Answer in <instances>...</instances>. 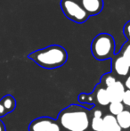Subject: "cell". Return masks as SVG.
<instances>
[{
	"label": "cell",
	"instance_id": "cell-1",
	"mask_svg": "<svg viewBox=\"0 0 130 131\" xmlns=\"http://www.w3.org/2000/svg\"><path fill=\"white\" fill-rule=\"evenodd\" d=\"M63 131L90 130V110L80 104H70L58 114L56 119Z\"/></svg>",
	"mask_w": 130,
	"mask_h": 131
},
{
	"label": "cell",
	"instance_id": "cell-2",
	"mask_svg": "<svg viewBox=\"0 0 130 131\" xmlns=\"http://www.w3.org/2000/svg\"><path fill=\"white\" fill-rule=\"evenodd\" d=\"M28 58L44 69L53 70L64 65L68 60V53L61 46L51 45L30 53Z\"/></svg>",
	"mask_w": 130,
	"mask_h": 131
},
{
	"label": "cell",
	"instance_id": "cell-3",
	"mask_svg": "<svg viewBox=\"0 0 130 131\" xmlns=\"http://www.w3.org/2000/svg\"><path fill=\"white\" fill-rule=\"evenodd\" d=\"M115 40L111 34L100 33L91 43V53L98 61L111 59L115 54Z\"/></svg>",
	"mask_w": 130,
	"mask_h": 131
},
{
	"label": "cell",
	"instance_id": "cell-4",
	"mask_svg": "<svg viewBox=\"0 0 130 131\" xmlns=\"http://www.w3.org/2000/svg\"><path fill=\"white\" fill-rule=\"evenodd\" d=\"M61 8L66 17L76 23H84L89 18L79 0H62Z\"/></svg>",
	"mask_w": 130,
	"mask_h": 131
},
{
	"label": "cell",
	"instance_id": "cell-5",
	"mask_svg": "<svg viewBox=\"0 0 130 131\" xmlns=\"http://www.w3.org/2000/svg\"><path fill=\"white\" fill-rule=\"evenodd\" d=\"M111 72L118 79L121 80L126 78L130 72V68L128 64L126 62L123 57L120 53H115L114 56L111 59ZM122 80V81H123Z\"/></svg>",
	"mask_w": 130,
	"mask_h": 131
},
{
	"label": "cell",
	"instance_id": "cell-6",
	"mask_svg": "<svg viewBox=\"0 0 130 131\" xmlns=\"http://www.w3.org/2000/svg\"><path fill=\"white\" fill-rule=\"evenodd\" d=\"M92 94L94 95L96 106L98 105L99 107H108V105L111 104V100H110L109 95L107 93V89L104 86H102L100 83H98L96 86Z\"/></svg>",
	"mask_w": 130,
	"mask_h": 131
},
{
	"label": "cell",
	"instance_id": "cell-7",
	"mask_svg": "<svg viewBox=\"0 0 130 131\" xmlns=\"http://www.w3.org/2000/svg\"><path fill=\"white\" fill-rule=\"evenodd\" d=\"M103 112L99 107L94 106L90 110V130L102 131L103 127Z\"/></svg>",
	"mask_w": 130,
	"mask_h": 131
},
{
	"label": "cell",
	"instance_id": "cell-8",
	"mask_svg": "<svg viewBox=\"0 0 130 131\" xmlns=\"http://www.w3.org/2000/svg\"><path fill=\"white\" fill-rule=\"evenodd\" d=\"M107 89V93L109 95L110 100L111 102H121L122 97L124 95V93L126 91L125 86L123 84L122 80H117L114 84H112L111 86H109Z\"/></svg>",
	"mask_w": 130,
	"mask_h": 131
},
{
	"label": "cell",
	"instance_id": "cell-9",
	"mask_svg": "<svg viewBox=\"0 0 130 131\" xmlns=\"http://www.w3.org/2000/svg\"><path fill=\"white\" fill-rule=\"evenodd\" d=\"M80 3L89 17L100 14L104 5L103 0H80Z\"/></svg>",
	"mask_w": 130,
	"mask_h": 131
},
{
	"label": "cell",
	"instance_id": "cell-10",
	"mask_svg": "<svg viewBox=\"0 0 130 131\" xmlns=\"http://www.w3.org/2000/svg\"><path fill=\"white\" fill-rule=\"evenodd\" d=\"M50 117H38L33 119L29 125V131H46L49 124L52 121Z\"/></svg>",
	"mask_w": 130,
	"mask_h": 131
},
{
	"label": "cell",
	"instance_id": "cell-11",
	"mask_svg": "<svg viewBox=\"0 0 130 131\" xmlns=\"http://www.w3.org/2000/svg\"><path fill=\"white\" fill-rule=\"evenodd\" d=\"M102 131H124L119 125L115 116L110 113L103 115V127Z\"/></svg>",
	"mask_w": 130,
	"mask_h": 131
},
{
	"label": "cell",
	"instance_id": "cell-12",
	"mask_svg": "<svg viewBox=\"0 0 130 131\" xmlns=\"http://www.w3.org/2000/svg\"><path fill=\"white\" fill-rule=\"evenodd\" d=\"M117 121L120 128L124 131H127L130 129V110L125 109L123 112L118 116H116Z\"/></svg>",
	"mask_w": 130,
	"mask_h": 131
},
{
	"label": "cell",
	"instance_id": "cell-13",
	"mask_svg": "<svg viewBox=\"0 0 130 131\" xmlns=\"http://www.w3.org/2000/svg\"><path fill=\"white\" fill-rule=\"evenodd\" d=\"M0 102L2 103L3 106L5 107L7 114L14 112L16 108V104H16V99L12 95H5L3 98L0 99Z\"/></svg>",
	"mask_w": 130,
	"mask_h": 131
},
{
	"label": "cell",
	"instance_id": "cell-14",
	"mask_svg": "<svg viewBox=\"0 0 130 131\" xmlns=\"http://www.w3.org/2000/svg\"><path fill=\"white\" fill-rule=\"evenodd\" d=\"M126 109V107L124 106V104L121 102H111V104L108 105V111L109 113L111 114L113 116H118L119 114H120L124 110Z\"/></svg>",
	"mask_w": 130,
	"mask_h": 131
},
{
	"label": "cell",
	"instance_id": "cell-15",
	"mask_svg": "<svg viewBox=\"0 0 130 131\" xmlns=\"http://www.w3.org/2000/svg\"><path fill=\"white\" fill-rule=\"evenodd\" d=\"M117 80H118V79H117L111 72H109V73H104V74L101 77L100 82L99 83H100L102 86H104L105 88H108L112 84H114ZM119 80H120V79H119Z\"/></svg>",
	"mask_w": 130,
	"mask_h": 131
},
{
	"label": "cell",
	"instance_id": "cell-16",
	"mask_svg": "<svg viewBox=\"0 0 130 131\" xmlns=\"http://www.w3.org/2000/svg\"><path fill=\"white\" fill-rule=\"evenodd\" d=\"M119 53L123 57V59L128 64L130 68V41H127L126 43H124Z\"/></svg>",
	"mask_w": 130,
	"mask_h": 131
},
{
	"label": "cell",
	"instance_id": "cell-17",
	"mask_svg": "<svg viewBox=\"0 0 130 131\" xmlns=\"http://www.w3.org/2000/svg\"><path fill=\"white\" fill-rule=\"evenodd\" d=\"M46 131H63V129H62L60 124L57 122V121L53 119L52 121H51V123L49 124Z\"/></svg>",
	"mask_w": 130,
	"mask_h": 131
},
{
	"label": "cell",
	"instance_id": "cell-18",
	"mask_svg": "<svg viewBox=\"0 0 130 131\" xmlns=\"http://www.w3.org/2000/svg\"><path fill=\"white\" fill-rule=\"evenodd\" d=\"M121 103L124 104L125 107H127L128 109H130V91L129 90H126L125 91L123 97H122Z\"/></svg>",
	"mask_w": 130,
	"mask_h": 131
},
{
	"label": "cell",
	"instance_id": "cell-19",
	"mask_svg": "<svg viewBox=\"0 0 130 131\" xmlns=\"http://www.w3.org/2000/svg\"><path fill=\"white\" fill-rule=\"evenodd\" d=\"M123 33L127 38V41H130V21H127L123 28Z\"/></svg>",
	"mask_w": 130,
	"mask_h": 131
},
{
	"label": "cell",
	"instance_id": "cell-20",
	"mask_svg": "<svg viewBox=\"0 0 130 131\" xmlns=\"http://www.w3.org/2000/svg\"><path fill=\"white\" fill-rule=\"evenodd\" d=\"M123 84H124V86H125L126 90H129L130 91V72H129V74L124 79Z\"/></svg>",
	"mask_w": 130,
	"mask_h": 131
},
{
	"label": "cell",
	"instance_id": "cell-21",
	"mask_svg": "<svg viewBox=\"0 0 130 131\" xmlns=\"http://www.w3.org/2000/svg\"><path fill=\"white\" fill-rule=\"evenodd\" d=\"M5 115H7L6 111H5V107L3 106L2 103L0 102V119H1V118H3V117H5Z\"/></svg>",
	"mask_w": 130,
	"mask_h": 131
},
{
	"label": "cell",
	"instance_id": "cell-22",
	"mask_svg": "<svg viewBox=\"0 0 130 131\" xmlns=\"http://www.w3.org/2000/svg\"><path fill=\"white\" fill-rule=\"evenodd\" d=\"M0 131H6L5 123H4V121L1 119H0Z\"/></svg>",
	"mask_w": 130,
	"mask_h": 131
},
{
	"label": "cell",
	"instance_id": "cell-23",
	"mask_svg": "<svg viewBox=\"0 0 130 131\" xmlns=\"http://www.w3.org/2000/svg\"><path fill=\"white\" fill-rule=\"evenodd\" d=\"M79 1H80V0H79Z\"/></svg>",
	"mask_w": 130,
	"mask_h": 131
}]
</instances>
